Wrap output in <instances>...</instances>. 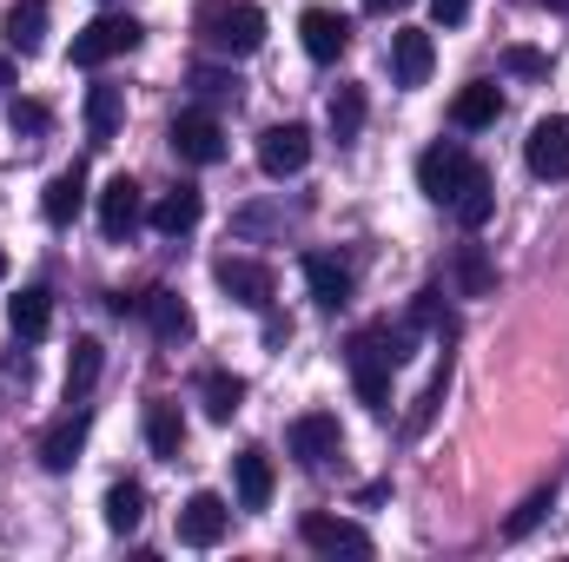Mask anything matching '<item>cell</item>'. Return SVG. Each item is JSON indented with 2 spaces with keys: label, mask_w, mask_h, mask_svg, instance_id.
Here are the masks:
<instances>
[{
  "label": "cell",
  "mask_w": 569,
  "mask_h": 562,
  "mask_svg": "<svg viewBox=\"0 0 569 562\" xmlns=\"http://www.w3.org/2000/svg\"><path fill=\"white\" fill-rule=\"evenodd\" d=\"M411 338H418V324H371L351 338V384L371 411L391 404V371L411 358Z\"/></svg>",
  "instance_id": "cell-1"
},
{
  "label": "cell",
  "mask_w": 569,
  "mask_h": 562,
  "mask_svg": "<svg viewBox=\"0 0 569 562\" xmlns=\"http://www.w3.org/2000/svg\"><path fill=\"white\" fill-rule=\"evenodd\" d=\"M199 40H206L212 53H226V60H246V53L266 47V13H259L252 0H212V7L199 13Z\"/></svg>",
  "instance_id": "cell-2"
},
{
  "label": "cell",
  "mask_w": 569,
  "mask_h": 562,
  "mask_svg": "<svg viewBox=\"0 0 569 562\" xmlns=\"http://www.w3.org/2000/svg\"><path fill=\"white\" fill-rule=\"evenodd\" d=\"M133 47H140V20L133 13H100V20H87L73 33V67H107V60H120Z\"/></svg>",
  "instance_id": "cell-3"
},
{
  "label": "cell",
  "mask_w": 569,
  "mask_h": 562,
  "mask_svg": "<svg viewBox=\"0 0 569 562\" xmlns=\"http://www.w3.org/2000/svg\"><path fill=\"white\" fill-rule=\"evenodd\" d=\"M470 172H477V159L463 152V145H430L425 159H418V185H425V199H437V205H450L463 185H470Z\"/></svg>",
  "instance_id": "cell-4"
},
{
  "label": "cell",
  "mask_w": 569,
  "mask_h": 562,
  "mask_svg": "<svg viewBox=\"0 0 569 562\" xmlns=\"http://www.w3.org/2000/svg\"><path fill=\"white\" fill-rule=\"evenodd\" d=\"M226 523H232V503H226L219 490H192V496H186V510H179V543L212 550V543L226 536Z\"/></svg>",
  "instance_id": "cell-5"
},
{
  "label": "cell",
  "mask_w": 569,
  "mask_h": 562,
  "mask_svg": "<svg viewBox=\"0 0 569 562\" xmlns=\"http://www.w3.org/2000/svg\"><path fill=\"white\" fill-rule=\"evenodd\" d=\"M284 443H291V456H298L305 470H325V463L345 450V430H338V418L311 411V418H298L291 430H284Z\"/></svg>",
  "instance_id": "cell-6"
},
{
  "label": "cell",
  "mask_w": 569,
  "mask_h": 562,
  "mask_svg": "<svg viewBox=\"0 0 569 562\" xmlns=\"http://www.w3.org/2000/svg\"><path fill=\"white\" fill-rule=\"evenodd\" d=\"M166 140H172V152H179L186 165H219V159H226V133H219L212 113H179Z\"/></svg>",
  "instance_id": "cell-7"
},
{
  "label": "cell",
  "mask_w": 569,
  "mask_h": 562,
  "mask_svg": "<svg viewBox=\"0 0 569 562\" xmlns=\"http://www.w3.org/2000/svg\"><path fill=\"white\" fill-rule=\"evenodd\" d=\"M259 165H266L272 179H291V172H305V165H311V133H305L298 120H284V127H266V133H259Z\"/></svg>",
  "instance_id": "cell-8"
},
{
  "label": "cell",
  "mask_w": 569,
  "mask_h": 562,
  "mask_svg": "<svg viewBox=\"0 0 569 562\" xmlns=\"http://www.w3.org/2000/svg\"><path fill=\"white\" fill-rule=\"evenodd\" d=\"M298 536H305V550H318V556H371V536H365L351 516H325V510H318V516H305Z\"/></svg>",
  "instance_id": "cell-9"
},
{
  "label": "cell",
  "mask_w": 569,
  "mask_h": 562,
  "mask_svg": "<svg viewBox=\"0 0 569 562\" xmlns=\"http://www.w3.org/2000/svg\"><path fill=\"white\" fill-rule=\"evenodd\" d=\"M523 159L537 179H569V120H537L523 140Z\"/></svg>",
  "instance_id": "cell-10"
},
{
  "label": "cell",
  "mask_w": 569,
  "mask_h": 562,
  "mask_svg": "<svg viewBox=\"0 0 569 562\" xmlns=\"http://www.w3.org/2000/svg\"><path fill=\"white\" fill-rule=\"evenodd\" d=\"M140 212H146L140 179H127V172H120V179H107V192H100V232H107L113 245H120V239L140 225Z\"/></svg>",
  "instance_id": "cell-11"
},
{
  "label": "cell",
  "mask_w": 569,
  "mask_h": 562,
  "mask_svg": "<svg viewBox=\"0 0 569 562\" xmlns=\"http://www.w3.org/2000/svg\"><path fill=\"white\" fill-rule=\"evenodd\" d=\"M298 33H305V53H311V60H338V53L351 47V20L331 13V7H305V13H298Z\"/></svg>",
  "instance_id": "cell-12"
},
{
  "label": "cell",
  "mask_w": 569,
  "mask_h": 562,
  "mask_svg": "<svg viewBox=\"0 0 569 562\" xmlns=\"http://www.w3.org/2000/svg\"><path fill=\"white\" fill-rule=\"evenodd\" d=\"M219 291H226L232 304L266 311V304H272V272H266L259 259H219Z\"/></svg>",
  "instance_id": "cell-13"
},
{
  "label": "cell",
  "mask_w": 569,
  "mask_h": 562,
  "mask_svg": "<svg viewBox=\"0 0 569 562\" xmlns=\"http://www.w3.org/2000/svg\"><path fill=\"white\" fill-rule=\"evenodd\" d=\"M87 411H67V418L53 423L47 436H40V470H53V476H67L73 463H80V443H87Z\"/></svg>",
  "instance_id": "cell-14"
},
{
  "label": "cell",
  "mask_w": 569,
  "mask_h": 562,
  "mask_svg": "<svg viewBox=\"0 0 569 562\" xmlns=\"http://www.w3.org/2000/svg\"><path fill=\"white\" fill-rule=\"evenodd\" d=\"M430 60H437V47H430L425 27H398L391 33V73H398V87H425Z\"/></svg>",
  "instance_id": "cell-15"
},
{
  "label": "cell",
  "mask_w": 569,
  "mask_h": 562,
  "mask_svg": "<svg viewBox=\"0 0 569 562\" xmlns=\"http://www.w3.org/2000/svg\"><path fill=\"white\" fill-rule=\"evenodd\" d=\"M497 113H503V93H497L490 80H470V87L450 100V127H463V133H483V127H497Z\"/></svg>",
  "instance_id": "cell-16"
},
{
  "label": "cell",
  "mask_w": 569,
  "mask_h": 562,
  "mask_svg": "<svg viewBox=\"0 0 569 562\" xmlns=\"http://www.w3.org/2000/svg\"><path fill=\"white\" fill-rule=\"evenodd\" d=\"M80 205H87V172H80V165L53 172V179H47V192H40L47 225H73V219H80Z\"/></svg>",
  "instance_id": "cell-17"
},
{
  "label": "cell",
  "mask_w": 569,
  "mask_h": 562,
  "mask_svg": "<svg viewBox=\"0 0 569 562\" xmlns=\"http://www.w3.org/2000/svg\"><path fill=\"white\" fill-rule=\"evenodd\" d=\"M450 284H457V298H490V291H497L490 252H483V245H457V252H450Z\"/></svg>",
  "instance_id": "cell-18"
},
{
  "label": "cell",
  "mask_w": 569,
  "mask_h": 562,
  "mask_svg": "<svg viewBox=\"0 0 569 562\" xmlns=\"http://www.w3.org/2000/svg\"><path fill=\"white\" fill-rule=\"evenodd\" d=\"M146 443H152V456H166V463L186 450V418H179L172 398H152V404H146Z\"/></svg>",
  "instance_id": "cell-19"
},
{
  "label": "cell",
  "mask_w": 569,
  "mask_h": 562,
  "mask_svg": "<svg viewBox=\"0 0 569 562\" xmlns=\"http://www.w3.org/2000/svg\"><path fill=\"white\" fill-rule=\"evenodd\" d=\"M47 47V0H13L7 7V53H40Z\"/></svg>",
  "instance_id": "cell-20"
},
{
  "label": "cell",
  "mask_w": 569,
  "mask_h": 562,
  "mask_svg": "<svg viewBox=\"0 0 569 562\" xmlns=\"http://www.w3.org/2000/svg\"><path fill=\"white\" fill-rule=\"evenodd\" d=\"M140 311H146V324H152V338H166V344L192 338V311L179 304V291H146Z\"/></svg>",
  "instance_id": "cell-21"
},
{
  "label": "cell",
  "mask_w": 569,
  "mask_h": 562,
  "mask_svg": "<svg viewBox=\"0 0 569 562\" xmlns=\"http://www.w3.org/2000/svg\"><path fill=\"white\" fill-rule=\"evenodd\" d=\"M120 120H127V87H93L87 93V133H93V145H107L113 133H120Z\"/></svg>",
  "instance_id": "cell-22"
},
{
  "label": "cell",
  "mask_w": 569,
  "mask_h": 562,
  "mask_svg": "<svg viewBox=\"0 0 569 562\" xmlns=\"http://www.w3.org/2000/svg\"><path fill=\"white\" fill-rule=\"evenodd\" d=\"M450 212H457V225H463V232H483V225H490L497 192H490V172H483V165H477V172H470V185L450 199Z\"/></svg>",
  "instance_id": "cell-23"
},
{
  "label": "cell",
  "mask_w": 569,
  "mask_h": 562,
  "mask_svg": "<svg viewBox=\"0 0 569 562\" xmlns=\"http://www.w3.org/2000/svg\"><path fill=\"white\" fill-rule=\"evenodd\" d=\"M199 225V192L192 185H172L159 205H152V232L159 239H179V232H192Z\"/></svg>",
  "instance_id": "cell-24"
},
{
  "label": "cell",
  "mask_w": 569,
  "mask_h": 562,
  "mask_svg": "<svg viewBox=\"0 0 569 562\" xmlns=\"http://www.w3.org/2000/svg\"><path fill=\"white\" fill-rule=\"evenodd\" d=\"M7 324H13V338H47V324H53V298H47L40 284L13 291V304H7Z\"/></svg>",
  "instance_id": "cell-25"
},
{
  "label": "cell",
  "mask_w": 569,
  "mask_h": 562,
  "mask_svg": "<svg viewBox=\"0 0 569 562\" xmlns=\"http://www.w3.org/2000/svg\"><path fill=\"white\" fill-rule=\"evenodd\" d=\"M305 284H311V298L325 304V311H338V304H351V272L338 265V259H305Z\"/></svg>",
  "instance_id": "cell-26"
},
{
  "label": "cell",
  "mask_w": 569,
  "mask_h": 562,
  "mask_svg": "<svg viewBox=\"0 0 569 562\" xmlns=\"http://www.w3.org/2000/svg\"><path fill=\"white\" fill-rule=\"evenodd\" d=\"M266 503H272V456L239 450V510H266Z\"/></svg>",
  "instance_id": "cell-27"
},
{
  "label": "cell",
  "mask_w": 569,
  "mask_h": 562,
  "mask_svg": "<svg viewBox=\"0 0 569 562\" xmlns=\"http://www.w3.org/2000/svg\"><path fill=\"white\" fill-rule=\"evenodd\" d=\"M100 338H73V358H67V404H87L93 378H100Z\"/></svg>",
  "instance_id": "cell-28"
},
{
  "label": "cell",
  "mask_w": 569,
  "mask_h": 562,
  "mask_svg": "<svg viewBox=\"0 0 569 562\" xmlns=\"http://www.w3.org/2000/svg\"><path fill=\"white\" fill-rule=\"evenodd\" d=\"M199 398H206V411L219 423H232L239 411H246V384L232 378V371H206V384H199Z\"/></svg>",
  "instance_id": "cell-29"
},
{
  "label": "cell",
  "mask_w": 569,
  "mask_h": 562,
  "mask_svg": "<svg viewBox=\"0 0 569 562\" xmlns=\"http://www.w3.org/2000/svg\"><path fill=\"white\" fill-rule=\"evenodd\" d=\"M140 516H146V490L140 483H113V490H107V530H113V536H133Z\"/></svg>",
  "instance_id": "cell-30"
},
{
  "label": "cell",
  "mask_w": 569,
  "mask_h": 562,
  "mask_svg": "<svg viewBox=\"0 0 569 562\" xmlns=\"http://www.w3.org/2000/svg\"><path fill=\"white\" fill-rule=\"evenodd\" d=\"M358 127H365V87H338V93H331V140L351 145Z\"/></svg>",
  "instance_id": "cell-31"
},
{
  "label": "cell",
  "mask_w": 569,
  "mask_h": 562,
  "mask_svg": "<svg viewBox=\"0 0 569 562\" xmlns=\"http://www.w3.org/2000/svg\"><path fill=\"white\" fill-rule=\"evenodd\" d=\"M443 391H450V358H443V371H437V378L425 384V398H418V411H411V423H405L411 436H425V430H430V418H437V404H443Z\"/></svg>",
  "instance_id": "cell-32"
},
{
  "label": "cell",
  "mask_w": 569,
  "mask_h": 562,
  "mask_svg": "<svg viewBox=\"0 0 569 562\" xmlns=\"http://www.w3.org/2000/svg\"><path fill=\"white\" fill-rule=\"evenodd\" d=\"M550 503H557V490H530V496H523V510H517V516L503 523V536H530V530H537V523L550 516Z\"/></svg>",
  "instance_id": "cell-33"
},
{
  "label": "cell",
  "mask_w": 569,
  "mask_h": 562,
  "mask_svg": "<svg viewBox=\"0 0 569 562\" xmlns=\"http://www.w3.org/2000/svg\"><path fill=\"white\" fill-rule=\"evenodd\" d=\"M192 87H199L206 100H232V93H239V80L219 73V67H192Z\"/></svg>",
  "instance_id": "cell-34"
},
{
  "label": "cell",
  "mask_w": 569,
  "mask_h": 562,
  "mask_svg": "<svg viewBox=\"0 0 569 562\" xmlns=\"http://www.w3.org/2000/svg\"><path fill=\"white\" fill-rule=\"evenodd\" d=\"M7 120H13V133H27V140H33V133H47V107H40V100H13V113H7Z\"/></svg>",
  "instance_id": "cell-35"
},
{
  "label": "cell",
  "mask_w": 569,
  "mask_h": 562,
  "mask_svg": "<svg viewBox=\"0 0 569 562\" xmlns=\"http://www.w3.org/2000/svg\"><path fill=\"white\" fill-rule=\"evenodd\" d=\"M503 67H510V73H523V80H537V73H543V53H530V47H510V53H503Z\"/></svg>",
  "instance_id": "cell-36"
},
{
  "label": "cell",
  "mask_w": 569,
  "mask_h": 562,
  "mask_svg": "<svg viewBox=\"0 0 569 562\" xmlns=\"http://www.w3.org/2000/svg\"><path fill=\"white\" fill-rule=\"evenodd\" d=\"M470 7H477V0H430V20H437V27H457Z\"/></svg>",
  "instance_id": "cell-37"
},
{
  "label": "cell",
  "mask_w": 569,
  "mask_h": 562,
  "mask_svg": "<svg viewBox=\"0 0 569 562\" xmlns=\"http://www.w3.org/2000/svg\"><path fill=\"white\" fill-rule=\"evenodd\" d=\"M13 87V53H0V93Z\"/></svg>",
  "instance_id": "cell-38"
},
{
  "label": "cell",
  "mask_w": 569,
  "mask_h": 562,
  "mask_svg": "<svg viewBox=\"0 0 569 562\" xmlns=\"http://www.w3.org/2000/svg\"><path fill=\"white\" fill-rule=\"evenodd\" d=\"M365 7H371V13H385V7H405V0H365Z\"/></svg>",
  "instance_id": "cell-39"
},
{
  "label": "cell",
  "mask_w": 569,
  "mask_h": 562,
  "mask_svg": "<svg viewBox=\"0 0 569 562\" xmlns=\"http://www.w3.org/2000/svg\"><path fill=\"white\" fill-rule=\"evenodd\" d=\"M0 279H7V259H0Z\"/></svg>",
  "instance_id": "cell-40"
}]
</instances>
